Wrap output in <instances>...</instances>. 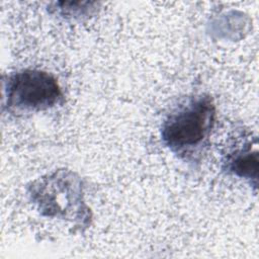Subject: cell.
Returning <instances> with one entry per match:
<instances>
[{"label":"cell","mask_w":259,"mask_h":259,"mask_svg":"<svg viewBox=\"0 0 259 259\" xmlns=\"http://www.w3.org/2000/svg\"><path fill=\"white\" fill-rule=\"evenodd\" d=\"M215 116L211 95L185 96L163 118L160 130L163 145L181 161L194 166L200 164L209 147Z\"/></svg>","instance_id":"6da1fadb"},{"label":"cell","mask_w":259,"mask_h":259,"mask_svg":"<svg viewBox=\"0 0 259 259\" xmlns=\"http://www.w3.org/2000/svg\"><path fill=\"white\" fill-rule=\"evenodd\" d=\"M27 195L44 217L67 221L80 229L90 225L82 179L71 170L59 169L37 178L27 186Z\"/></svg>","instance_id":"7a4b0ae2"},{"label":"cell","mask_w":259,"mask_h":259,"mask_svg":"<svg viewBox=\"0 0 259 259\" xmlns=\"http://www.w3.org/2000/svg\"><path fill=\"white\" fill-rule=\"evenodd\" d=\"M3 109L16 116L48 110L63 102L58 80L38 69H22L3 81Z\"/></svg>","instance_id":"3957f363"},{"label":"cell","mask_w":259,"mask_h":259,"mask_svg":"<svg viewBox=\"0 0 259 259\" xmlns=\"http://www.w3.org/2000/svg\"><path fill=\"white\" fill-rule=\"evenodd\" d=\"M257 138L250 134L236 136L222 154V169L229 175L245 179L255 189L258 182Z\"/></svg>","instance_id":"277c9868"}]
</instances>
